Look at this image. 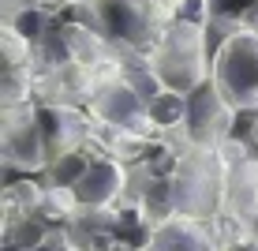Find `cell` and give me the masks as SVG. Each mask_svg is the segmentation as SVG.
I'll return each instance as SVG.
<instances>
[{"label":"cell","instance_id":"1","mask_svg":"<svg viewBox=\"0 0 258 251\" xmlns=\"http://www.w3.org/2000/svg\"><path fill=\"white\" fill-rule=\"evenodd\" d=\"M213 83L232 109H258V34L239 30L225 38L213 60Z\"/></svg>","mask_w":258,"mask_h":251},{"label":"cell","instance_id":"2","mask_svg":"<svg viewBox=\"0 0 258 251\" xmlns=\"http://www.w3.org/2000/svg\"><path fill=\"white\" fill-rule=\"evenodd\" d=\"M4 165L23 169V173H38V169L52 165L45 128H41L38 113H30L26 120H8L4 124Z\"/></svg>","mask_w":258,"mask_h":251},{"label":"cell","instance_id":"3","mask_svg":"<svg viewBox=\"0 0 258 251\" xmlns=\"http://www.w3.org/2000/svg\"><path fill=\"white\" fill-rule=\"evenodd\" d=\"M94 23L105 38L146 45L150 38V15L139 0H94Z\"/></svg>","mask_w":258,"mask_h":251},{"label":"cell","instance_id":"4","mask_svg":"<svg viewBox=\"0 0 258 251\" xmlns=\"http://www.w3.org/2000/svg\"><path fill=\"white\" fill-rule=\"evenodd\" d=\"M123 187H127V169L112 158H94L86 176L75 184V199L83 210H105L123 195Z\"/></svg>","mask_w":258,"mask_h":251},{"label":"cell","instance_id":"5","mask_svg":"<svg viewBox=\"0 0 258 251\" xmlns=\"http://www.w3.org/2000/svg\"><path fill=\"white\" fill-rule=\"evenodd\" d=\"M94 113L101 116L109 128L135 131L139 120H146V97H142L131 83H112L94 97Z\"/></svg>","mask_w":258,"mask_h":251},{"label":"cell","instance_id":"6","mask_svg":"<svg viewBox=\"0 0 258 251\" xmlns=\"http://www.w3.org/2000/svg\"><path fill=\"white\" fill-rule=\"evenodd\" d=\"M41 128H45V142H49V154L60 158V154H71V150H83V139H86V120H79V113L71 109H41Z\"/></svg>","mask_w":258,"mask_h":251},{"label":"cell","instance_id":"7","mask_svg":"<svg viewBox=\"0 0 258 251\" xmlns=\"http://www.w3.org/2000/svg\"><path fill=\"white\" fill-rule=\"evenodd\" d=\"M154 251H217V240L191 221H165L154 232Z\"/></svg>","mask_w":258,"mask_h":251},{"label":"cell","instance_id":"8","mask_svg":"<svg viewBox=\"0 0 258 251\" xmlns=\"http://www.w3.org/2000/svg\"><path fill=\"white\" fill-rule=\"evenodd\" d=\"M146 120L154 128H187V94L165 86L146 102Z\"/></svg>","mask_w":258,"mask_h":251},{"label":"cell","instance_id":"9","mask_svg":"<svg viewBox=\"0 0 258 251\" xmlns=\"http://www.w3.org/2000/svg\"><path fill=\"white\" fill-rule=\"evenodd\" d=\"M90 161H94L90 150H71V154L52 158V184H56V187H75L86 176Z\"/></svg>","mask_w":258,"mask_h":251},{"label":"cell","instance_id":"10","mask_svg":"<svg viewBox=\"0 0 258 251\" xmlns=\"http://www.w3.org/2000/svg\"><path fill=\"white\" fill-rule=\"evenodd\" d=\"M239 195H236V203H239V210L236 214H258V165L254 161H247V165H239Z\"/></svg>","mask_w":258,"mask_h":251},{"label":"cell","instance_id":"11","mask_svg":"<svg viewBox=\"0 0 258 251\" xmlns=\"http://www.w3.org/2000/svg\"><path fill=\"white\" fill-rule=\"evenodd\" d=\"M45 12H41V8H23L19 15H15V23H12V30L19 34L23 41H38L41 34H45Z\"/></svg>","mask_w":258,"mask_h":251},{"label":"cell","instance_id":"12","mask_svg":"<svg viewBox=\"0 0 258 251\" xmlns=\"http://www.w3.org/2000/svg\"><path fill=\"white\" fill-rule=\"evenodd\" d=\"M251 139L258 142V116H254V128H251Z\"/></svg>","mask_w":258,"mask_h":251}]
</instances>
